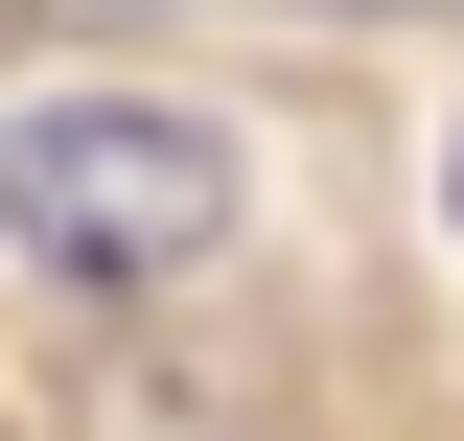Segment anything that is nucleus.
Here are the masks:
<instances>
[{
    "label": "nucleus",
    "instance_id": "nucleus-1",
    "mask_svg": "<svg viewBox=\"0 0 464 441\" xmlns=\"http://www.w3.org/2000/svg\"><path fill=\"white\" fill-rule=\"evenodd\" d=\"M232 210H256V163L186 93H24L0 116V232L47 279H186V256H232Z\"/></svg>",
    "mask_w": 464,
    "mask_h": 441
},
{
    "label": "nucleus",
    "instance_id": "nucleus-3",
    "mask_svg": "<svg viewBox=\"0 0 464 441\" xmlns=\"http://www.w3.org/2000/svg\"><path fill=\"white\" fill-rule=\"evenodd\" d=\"M441 210H464V140H441Z\"/></svg>",
    "mask_w": 464,
    "mask_h": 441
},
{
    "label": "nucleus",
    "instance_id": "nucleus-2",
    "mask_svg": "<svg viewBox=\"0 0 464 441\" xmlns=\"http://www.w3.org/2000/svg\"><path fill=\"white\" fill-rule=\"evenodd\" d=\"M24 24H209V0H24ZM232 24H441V0H232Z\"/></svg>",
    "mask_w": 464,
    "mask_h": 441
}]
</instances>
